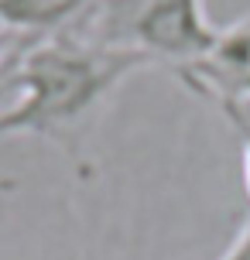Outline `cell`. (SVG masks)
Wrapping results in <instances>:
<instances>
[{
    "mask_svg": "<svg viewBox=\"0 0 250 260\" xmlns=\"http://www.w3.org/2000/svg\"><path fill=\"white\" fill-rule=\"evenodd\" d=\"M178 79L196 96L216 103L226 117L243 113V103H250V14L223 27L216 48L199 62L182 65Z\"/></svg>",
    "mask_w": 250,
    "mask_h": 260,
    "instance_id": "3",
    "label": "cell"
},
{
    "mask_svg": "<svg viewBox=\"0 0 250 260\" xmlns=\"http://www.w3.org/2000/svg\"><path fill=\"white\" fill-rule=\"evenodd\" d=\"M92 0H0V21L24 35H55L79 24Z\"/></svg>",
    "mask_w": 250,
    "mask_h": 260,
    "instance_id": "4",
    "label": "cell"
},
{
    "mask_svg": "<svg viewBox=\"0 0 250 260\" xmlns=\"http://www.w3.org/2000/svg\"><path fill=\"white\" fill-rule=\"evenodd\" d=\"M147 65L144 55L103 45L76 27L35 38L7 72L14 103L0 110V137H45L79 157L110 92Z\"/></svg>",
    "mask_w": 250,
    "mask_h": 260,
    "instance_id": "1",
    "label": "cell"
},
{
    "mask_svg": "<svg viewBox=\"0 0 250 260\" xmlns=\"http://www.w3.org/2000/svg\"><path fill=\"white\" fill-rule=\"evenodd\" d=\"M0 92H11V89H7V76L0 79Z\"/></svg>",
    "mask_w": 250,
    "mask_h": 260,
    "instance_id": "8",
    "label": "cell"
},
{
    "mask_svg": "<svg viewBox=\"0 0 250 260\" xmlns=\"http://www.w3.org/2000/svg\"><path fill=\"white\" fill-rule=\"evenodd\" d=\"M216 260H250V222L237 233V240L226 247L223 257H216Z\"/></svg>",
    "mask_w": 250,
    "mask_h": 260,
    "instance_id": "6",
    "label": "cell"
},
{
    "mask_svg": "<svg viewBox=\"0 0 250 260\" xmlns=\"http://www.w3.org/2000/svg\"><path fill=\"white\" fill-rule=\"evenodd\" d=\"M76 31L144 55L151 65H192L216 48L223 27L206 17L202 0H92Z\"/></svg>",
    "mask_w": 250,
    "mask_h": 260,
    "instance_id": "2",
    "label": "cell"
},
{
    "mask_svg": "<svg viewBox=\"0 0 250 260\" xmlns=\"http://www.w3.org/2000/svg\"><path fill=\"white\" fill-rule=\"evenodd\" d=\"M233 127L240 130V137H243V185H247V195H250V123L243 113H233Z\"/></svg>",
    "mask_w": 250,
    "mask_h": 260,
    "instance_id": "5",
    "label": "cell"
},
{
    "mask_svg": "<svg viewBox=\"0 0 250 260\" xmlns=\"http://www.w3.org/2000/svg\"><path fill=\"white\" fill-rule=\"evenodd\" d=\"M14 31H11V27H7V24H4V21H0V55H4V52H7V48H11V45H14Z\"/></svg>",
    "mask_w": 250,
    "mask_h": 260,
    "instance_id": "7",
    "label": "cell"
}]
</instances>
